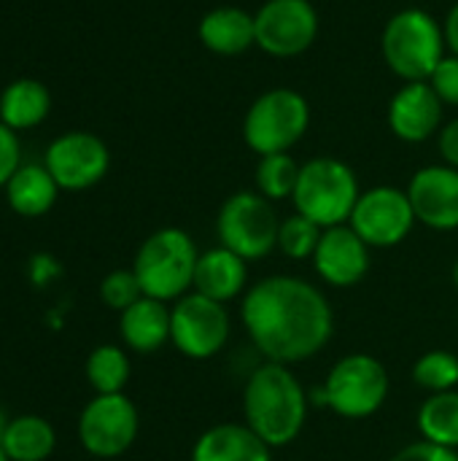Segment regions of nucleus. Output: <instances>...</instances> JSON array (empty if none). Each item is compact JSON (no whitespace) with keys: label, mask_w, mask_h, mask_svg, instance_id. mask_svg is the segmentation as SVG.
I'll return each mask as SVG.
<instances>
[{"label":"nucleus","mask_w":458,"mask_h":461,"mask_svg":"<svg viewBox=\"0 0 458 461\" xmlns=\"http://www.w3.org/2000/svg\"><path fill=\"white\" fill-rule=\"evenodd\" d=\"M240 319L265 362L286 367L321 354L335 332L327 294L297 276H267L246 289Z\"/></svg>","instance_id":"obj_1"},{"label":"nucleus","mask_w":458,"mask_h":461,"mask_svg":"<svg viewBox=\"0 0 458 461\" xmlns=\"http://www.w3.org/2000/svg\"><path fill=\"white\" fill-rule=\"evenodd\" d=\"M243 419L270 448L294 443L308 421L305 386L286 365H259L243 389Z\"/></svg>","instance_id":"obj_2"},{"label":"nucleus","mask_w":458,"mask_h":461,"mask_svg":"<svg viewBox=\"0 0 458 461\" xmlns=\"http://www.w3.org/2000/svg\"><path fill=\"white\" fill-rule=\"evenodd\" d=\"M445 32L443 24L424 8L397 11L381 35L383 62L405 84L429 81L435 68L445 57Z\"/></svg>","instance_id":"obj_3"},{"label":"nucleus","mask_w":458,"mask_h":461,"mask_svg":"<svg viewBox=\"0 0 458 461\" xmlns=\"http://www.w3.org/2000/svg\"><path fill=\"white\" fill-rule=\"evenodd\" d=\"M197 259L200 254L192 235L178 227H165L143 240L135 254L132 273L138 276L146 297L173 303L192 292Z\"/></svg>","instance_id":"obj_4"},{"label":"nucleus","mask_w":458,"mask_h":461,"mask_svg":"<svg viewBox=\"0 0 458 461\" xmlns=\"http://www.w3.org/2000/svg\"><path fill=\"white\" fill-rule=\"evenodd\" d=\"M359 194V178L343 159L313 157L300 165L292 203L294 213H302L319 227L329 230L337 224H348Z\"/></svg>","instance_id":"obj_5"},{"label":"nucleus","mask_w":458,"mask_h":461,"mask_svg":"<svg viewBox=\"0 0 458 461\" xmlns=\"http://www.w3.org/2000/svg\"><path fill=\"white\" fill-rule=\"evenodd\" d=\"M310 127V105L297 89H267L246 111L243 140L259 154H283L302 140Z\"/></svg>","instance_id":"obj_6"},{"label":"nucleus","mask_w":458,"mask_h":461,"mask_svg":"<svg viewBox=\"0 0 458 461\" xmlns=\"http://www.w3.org/2000/svg\"><path fill=\"white\" fill-rule=\"evenodd\" d=\"M324 405L340 419H370L375 416L391 392V378L381 359L370 354H348L337 359L321 386Z\"/></svg>","instance_id":"obj_7"},{"label":"nucleus","mask_w":458,"mask_h":461,"mask_svg":"<svg viewBox=\"0 0 458 461\" xmlns=\"http://www.w3.org/2000/svg\"><path fill=\"white\" fill-rule=\"evenodd\" d=\"M281 219L267 197L254 192L229 194L216 216L219 246L235 251L246 262L265 259L278 249Z\"/></svg>","instance_id":"obj_8"},{"label":"nucleus","mask_w":458,"mask_h":461,"mask_svg":"<svg viewBox=\"0 0 458 461\" xmlns=\"http://www.w3.org/2000/svg\"><path fill=\"white\" fill-rule=\"evenodd\" d=\"M229 332L232 319L224 303L189 292L170 308V343L186 359H213L227 346Z\"/></svg>","instance_id":"obj_9"},{"label":"nucleus","mask_w":458,"mask_h":461,"mask_svg":"<svg viewBox=\"0 0 458 461\" xmlns=\"http://www.w3.org/2000/svg\"><path fill=\"white\" fill-rule=\"evenodd\" d=\"M138 408L121 394H97L78 419V440L86 454L97 459H116L127 454L138 438Z\"/></svg>","instance_id":"obj_10"},{"label":"nucleus","mask_w":458,"mask_h":461,"mask_svg":"<svg viewBox=\"0 0 458 461\" xmlns=\"http://www.w3.org/2000/svg\"><path fill=\"white\" fill-rule=\"evenodd\" d=\"M348 224L370 249H394L413 232L416 213L405 189L373 186L359 194Z\"/></svg>","instance_id":"obj_11"},{"label":"nucleus","mask_w":458,"mask_h":461,"mask_svg":"<svg viewBox=\"0 0 458 461\" xmlns=\"http://www.w3.org/2000/svg\"><path fill=\"white\" fill-rule=\"evenodd\" d=\"M256 46L270 57H297L319 38V14L310 0H267L254 14Z\"/></svg>","instance_id":"obj_12"},{"label":"nucleus","mask_w":458,"mask_h":461,"mask_svg":"<svg viewBox=\"0 0 458 461\" xmlns=\"http://www.w3.org/2000/svg\"><path fill=\"white\" fill-rule=\"evenodd\" d=\"M43 165L59 189L81 192L105 178L111 167V151L92 132H65L46 149Z\"/></svg>","instance_id":"obj_13"},{"label":"nucleus","mask_w":458,"mask_h":461,"mask_svg":"<svg viewBox=\"0 0 458 461\" xmlns=\"http://www.w3.org/2000/svg\"><path fill=\"white\" fill-rule=\"evenodd\" d=\"M408 197L416 213V221L437 230L451 232L458 230V170L451 165H427L421 167L410 184Z\"/></svg>","instance_id":"obj_14"},{"label":"nucleus","mask_w":458,"mask_h":461,"mask_svg":"<svg viewBox=\"0 0 458 461\" xmlns=\"http://www.w3.org/2000/svg\"><path fill=\"white\" fill-rule=\"evenodd\" d=\"M313 267L319 278L335 289L356 286L370 273V246L351 230V224L329 227L319 240Z\"/></svg>","instance_id":"obj_15"},{"label":"nucleus","mask_w":458,"mask_h":461,"mask_svg":"<svg viewBox=\"0 0 458 461\" xmlns=\"http://www.w3.org/2000/svg\"><path fill=\"white\" fill-rule=\"evenodd\" d=\"M443 108L429 81H410L389 100V127L405 143H424L440 132Z\"/></svg>","instance_id":"obj_16"},{"label":"nucleus","mask_w":458,"mask_h":461,"mask_svg":"<svg viewBox=\"0 0 458 461\" xmlns=\"http://www.w3.org/2000/svg\"><path fill=\"white\" fill-rule=\"evenodd\" d=\"M246 265L248 262L243 257H238L235 251L224 246L208 249L197 259L192 292L227 305L229 300H238L240 294H246V284H248Z\"/></svg>","instance_id":"obj_17"},{"label":"nucleus","mask_w":458,"mask_h":461,"mask_svg":"<svg viewBox=\"0 0 458 461\" xmlns=\"http://www.w3.org/2000/svg\"><path fill=\"white\" fill-rule=\"evenodd\" d=\"M192 461H273V448L246 424L229 421L216 424L197 438Z\"/></svg>","instance_id":"obj_18"},{"label":"nucleus","mask_w":458,"mask_h":461,"mask_svg":"<svg viewBox=\"0 0 458 461\" xmlns=\"http://www.w3.org/2000/svg\"><path fill=\"white\" fill-rule=\"evenodd\" d=\"M197 35L202 46L221 57H235L256 46V27L254 14L238 8V5H219L211 8L197 27Z\"/></svg>","instance_id":"obj_19"},{"label":"nucleus","mask_w":458,"mask_h":461,"mask_svg":"<svg viewBox=\"0 0 458 461\" xmlns=\"http://www.w3.org/2000/svg\"><path fill=\"white\" fill-rule=\"evenodd\" d=\"M119 332L130 351L154 354L165 343H170V308L162 300L140 297L135 305L121 311Z\"/></svg>","instance_id":"obj_20"},{"label":"nucleus","mask_w":458,"mask_h":461,"mask_svg":"<svg viewBox=\"0 0 458 461\" xmlns=\"http://www.w3.org/2000/svg\"><path fill=\"white\" fill-rule=\"evenodd\" d=\"M59 186L46 165H22L5 184V197L13 213L24 219H38L49 213L57 203Z\"/></svg>","instance_id":"obj_21"},{"label":"nucleus","mask_w":458,"mask_h":461,"mask_svg":"<svg viewBox=\"0 0 458 461\" xmlns=\"http://www.w3.org/2000/svg\"><path fill=\"white\" fill-rule=\"evenodd\" d=\"M51 95L38 78H16L0 95V122L5 127L30 130L49 116Z\"/></svg>","instance_id":"obj_22"},{"label":"nucleus","mask_w":458,"mask_h":461,"mask_svg":"<svg viewBox=\"0 0 458 461\" xmlns=\"http://www.w3.org/2000/svg\"><path fill=\"white\" fill-rule=\"evenodd\" d=\"M11 461H46L54 454V427L40 416H19L8 421L3 443Z\"/></svg>","instance_id":"obj_23"},{"label":"nucleus","mask_w":458,"mask_h":461,"mask_svg":"<svg viewBox=\"0 0 458 461\" xmlns=\"http://www.w3.org/2000/svg\"><path fill=\"white\" fill-rule=\"evenodd\" d=\"M418 432L427 443L458 451V392L429 394L416 416Z\"/></svg>","instance_id":"obj_24"},{"label":"nucleus","mask_w":458,"mask_h":461,"mask_svg":"<svg viewBox=\"0 0 458 461\" xmlns=\"http://www.w3.org/2000/svg\"><path fill=\"white\" fill-rule=\"evenodd\" d=\"M130 370V357L119 346H97L86 359V381L94 394H121Z\"/></svg>","instance_id":"obj_25"},{"label":"nucleus","mask_w":458,"mask_h":461,"mask_svg":"<svg viewBox=\"0 0 458 461\" xmlns=\"http://www.w3.org/2000/svg\"><path fill=\"white\" fill-rule=\"evenodd\" d=\"M297 178H300V165L289 151L259 157L256 170H254L256 192L262 197H267L270 203L292 200V194L297 189Z\"/></svg>","instance_id":"obj_26"},{"label":"nucleus","mask_w":458,"mask_h":461,"mask_svg":"<svg viewBox=\"0 0 458 461\" xmlns=\"http://www.w3.org/2000/svg\"><path fill=\"white\" fill-rule=\"evenodd\" d=\"M413 384L429 394L454 392L458 386V357L445 348L421 354L413 365Z\"/></svg>","instance_id":"obj_27"},{"label":"nucleus","mask_w":458,"mask_h":461,"mask_svg":"<svg viewBox=\"0 0 458 461\" xmlns=\"http://www.w3.org/2000/svg\"><path fill=\"white\" fill-rule=\"evenodd\" d=\"M324 235V227H319L316 221H310L302 213H292L281 221L278 230V251L294 262H305L313 259L319 240Z\"/></svg>","instance_id":"obj_28"},{"label":"nucleus","mask_w":458,"mask_h":461,"mask_svg":"<svg viewBox=\"0 0 458 461\" xmlns=\"http://www.w3.org/2000/svg\"><path fill=\"white\" fill-rule=\"evenodd\" d=\"M143 294L138 276L132 270H113L103 278L100 284V300L111 308V311H127L130 305H135Z\"/></svg>","instance_id":"obj_29"},{"label":"nucleus","mask_w":458,"mask_h":461,"mask_svg":"<svg viewBox=\"0 0 458 461\" xmlns=\"http://www.w3.org/2000/svg\"><path fill=\"white\" fill-rule=\"evenodd\" d=\"M429 86L443 100V105H458V57L448 54L429 76Z\"/></svg>","instance_id":"obj_30"},{"label":"nucleus","mask_w":458,"mask_h":461,"mask_svg":"<svg viewBox=\"0 0 458 461\" xmlns=\"http://www.w3.org/2000/svg\"><path fill=\"white\" fill-rule=\"evenodd\" d=\"M22 151H19V138L11 127H5L0 122V186L5 189V184L13 178V173L22 167L19 165Z\"/></svg>","instance_id":"obj_31"},{"label":"nucleus","mask_w":458,"mask_h":461,"mask_svg":"<svg viewBox=\"0 0 458 461\" xmlns=\"http://www.w3.org/2000/svg\"><path fill=\"white\" fill-rule=\"evenodd\" d=\"M391 461H458V451L418 440V443H410L402 451H397Z\"/></svg>","instance_id":"obj_32"},{"label":"nucleus","mask_w":458,"mask_h":461,"mask_svg":"<svg viewBox=\"0 0 458 461\" xmlns=\"http://www.w3.org/2000/svg\"><path fill=\"white\" fill-rule=\"evenodd\" d=\"M437 149H440V157L445 159V165H451V167L458 170V116L454 122H448L445 127H440Z\"/></svg>","instance_id":"obj_33"},{"label":"nucleus","mask_w":458,"mask_h":461,"mask_svg":"<svg viewBox=\"0 0 458 461\" xmlns=\"http://www.w3.org/2000/svg\"><path fill=\"white\" fill-rule=\"evenodd\" d=\"M443 32H445V46H448V51L458 57V3L448 11L445 24H443Z\"/></svg>","instance_id":"obj_34"},{"label":"nucleus","mask_w":458,"mask_h":461,"mask_svg":"<svg viewBox=\"0 0 458 461\" xmlns=\"http://www.w3.org/2000/svg\"><path fill=\"white\" fill-rule=\"evenodd\" d=\"M5 427H8V419H5V413L0 411V443H3V435H5Z\"/></svg>","instance_id":"obj_35"},{"label":"nucleus","mask_w":458,"mask_h":461,"mask_svg":"<svg viewBox=\"0 0 458 461\" xmlns=\"http://www.w3.org/2000/svg\"><path fill=\"white\" fill-rule=\"evenodd\" d=\"M451 276H454V284H456V289H458V259H456V265H454V273H451Z\"/></svg>","instance_id":"obj_36"},{"label":"nucleus","mask_w":458,"mask_h":461,"mask_svg":"<svg viewBox=\"0 0 458 461\" xmlns=\"http://www.w3.org/2000/svg\"><path fill=\"white\" fill-rule=\"evenodd\" d=\"M0 461H11V456L5 454V448H3V446H0Z\"/></svg>","instance_id":"obj_37"}]
</instances>
